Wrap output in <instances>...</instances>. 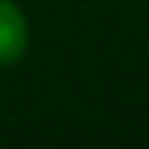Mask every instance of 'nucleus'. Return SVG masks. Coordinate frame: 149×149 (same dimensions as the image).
<instances>
[{
    "label": "nucleus",
    "mask_w": 149,
    "mask_h": 149,
    "mask_svg": "<svg viewBox=\"0 0 149 149\" xmlns=\"http://www.w3.org/2000/svg\"><path fill=\"white\" fill-rule=\"evenodd\" d=\"M31 43V24L15 0H0V67H12L24 58Z\"/></svg>",
    "instance_id": "obj_1"
}]
</instances>
